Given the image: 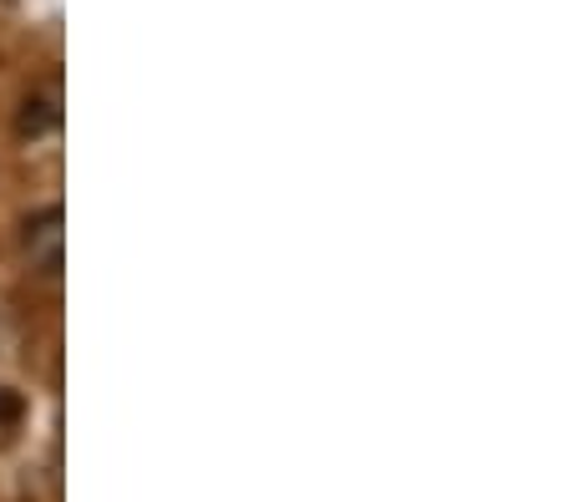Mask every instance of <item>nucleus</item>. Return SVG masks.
<instances>
[{"mask_svg":"<svg viewBox=\"0 0 568 502\" xmlns=\"http://www.w3.org/2000/svg\"><path fill=\"white\" fill-rule=\"evenodd\" d=\"M57 92H47V96H36V102H26V112H21V132H31V137H41V132H51L57 127Z\"/></svg>","mask_w":568,"mask_h":502,"instance_id":"nucleus-2","label":"nucleus"},{"mask_svg":"<svg viewBox=\"0 0 568 502\" xmlns=\"http://www.w3.org/2000/svg\"><path fill=\"white\" fill-rule=\"evenodd\" d=\"M21 249L31 259V269L41 275H61V264H67V214L57 204L31 214L21 224Z\"/></svg>","mask_w":568,"mask_h":502,"instance_id":"nucleus-1","label":"nucleus"}]
</instances>
